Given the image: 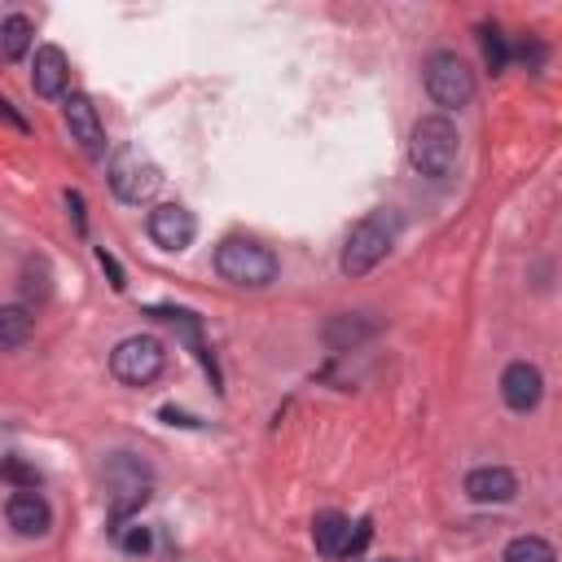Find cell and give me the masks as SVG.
Segmentation results:
<instances>
[{
	"label": "cell",
	"instance_id": "83f0119b",
	"mask_svg": "<svg viewBox=\"0 0 562 562\" xmlns=\"http://www.w3.org/2000/svg\"><path fill=\"white\" fill-rule=\"evenodd\" d=\"M162 422H171V426H198L193 417H184V413H176V408H162Z\"/></svg>",
	"mask_w": 562,
	"mask_h": 562
},
{
	"label": "cell",
	"instance_id": "4316f807",
	"mask_svg": "<svg viewBox=\"0 0 562 562\" xmlns=\"http://www.w3.org/2000/svg\"><path fill=\"white\" fill-rule=\"evenodd\" d=\"M518 57L531 61V66H540V61H544V44H540V40H527V44H518Z\"/></svg>",
	"mask_w": 562,
	"mask_h": 562
},
{
	"label": "cell",
	"instance_id": "44dd1931",
	"mask_svg": "<svg viewBox=\"0 0 562 562\" xmlns=\"http://www.w3.org/2000/svg\"><path fill=\"white\" fill-rule=\"evenodd\" d=\"M114 540H119V549L132 553V558H140V553L154 549V531H149L145 522H123V527H114Z\"/></svg>",
	"mask_w": 562,
	"mask_h": 562
},
{
	"label": "cell",
	"instance_id": "7a4b0ae2",
	"mask_svg": "<svg viewBox=\"0 0 562 562\" xmlns=\"http://www.w3.org/2000/svg\"><path fill=\"white\" fill-rule=\"evenodd\" d=\"M395 237H400V211L378 206V211L360 215V220L351 224V233H347V246H342L338 268H342L347 277H364L369 268H378V263L391 255Z\"/></svg>",
	"mask_w": 562,
	"mask_h": 562
},
{
	"label": "cell",
	"instance_id": "52a82bcc",
	"mask_svg": "<svg viewBox=\"0 0 562 562\" xmlns=\"http://www.w3.org/2000/svg\"><path fill=\"white\" fill-rule=\"evenodd\" d=\"M105 483L114 487V505H110V518H114V522H123V518H127L136 505H145V496H149V470H145L136 457H127V452L110 457Z\"/></svg>",
	"mask_w": 562,
	"mask_h": 562
},
{
	"label": "cell",
	"instance_id": "ba28073f",
	"mask_svg": "<svg viewBox=\"0 0 562 562\" xmlns=\"http://www.w3.org/2000/svg\"><path fill=\"white\" fill-rule=\"evenodd\" d=\"M61 114H66L70 140H79V149L88 158H105V127H101V114H97L92 97L88 92H66L61 97Z\"/></svg>",
	"mask_w": 562,
	"mask_h": 562
},
{
	"label": "cell",
	"instance_id": "d4e9b609",
	"mask_svg": "<svg viewBox=\"0 0 562 562\" xmlns=\"http://www.w3.org/2000/svg\"><path fill=\"white\" fill-rule=\"evenodd\" d=\"M369 536H373V527H369V518H360V522H351V540H347V558H356L364 544H369Z\"/></svg>",
	"mask_w": 562,
	"mask_h": 562
},
{
	"label": "cell",
	"instance_id": "7c38bea8",
	"mask_svg": "<svg viewBox=\"0 0 562 562\" xmlns=\"http://www.w3.org/2000/svg\"><path fill=\"white\" fill-rule=\"evenodd\" d=\"M465 496L474 505H509L518 496V479L505 465H479L465 474Z\"/></svg>",
	"mask_w": 562,
	"mask_h": 562
},
{
	"label": "cell",
	"instance_id": "e0dca14e",
	"mask_svg": "<svg viewBox=\"0 0 562 562\" xmlns=\"http://www.w3.org/2000/svg\"><path fill=\"white\" fill-rule=\"evenodd\" d=\"M373 329H378L373 321L342 312V316H334V321L325 325V342H329V351H351V347H356V342H364Z\"/></svg>",
	"mask_w": 562,
	"mask_h": 562
},
{
	"label": "cell",
	"instance_id": "4fadbf2b",
	"mask_svg": "<svg viewBox=\"0 0 562 562\" xmlns=\"http://www.w3.org/2000/svg\"><path fill=\"white\" fill-rule=\"evenodd\" d=\"M4 518H9V527H13L18 536H44V531L53 527V509H48V501H44L35 487L13 492L9 505H4Z\"/></svg>",
	"mask_w": 562,
	"mask_h": 562
},
{
	"label": "cell",
	"instance_id": "9a60e30c",
	"mask_svg": "<svg viewBox=\"0 0 562 562\" xmlns=\"http://www.w3.org/2000/svg\"><path fill=\"white\" fill-rule=\"evenodd\" d=\"M312 540H316V553H325V558H347L351 518H347V514H338V509L316 514V522H312Z\"/></svg>",
	"mask_w": 562,
	"mask_h": 562
},
{
	"label": "cell",
	"instance_id": "484cf974",
	"mask_svg": "<svg viewBox=\"0 0 562 562\" xmlns=\"http://www.w3.org/2000/svg\"><path fill=\"white\" fill-rule=\"evenodd\" d=\"M0 119H4L13 132H26V127H31V123H26V119L13 110V101H9V97H0Z\"/></svg>",
	"mask_w": 562,
	"mask_h": 562
},
{
	"label": "cell",
	"instance_id": "8fae6325",
	"mask_svg": "<svg viewBox=\"0 0 562 562\" xmlns=\"http://www.w3.org/2000/svg\"><path fill=\"white\" fill-rule=\"evenodd\" d=\"M66 79H70L66 53L57 44H40L35 48V61H31V88H35V97H44V101L66 97Z\"/></svg>",
	"mask_w": 562,
	"mask_h": 562
},
{
	"label": "cell",
	"instance_id": "7402d4cb",
	"mask_svg": "<svg viewBox=\"0 0 562 562\" xmlns=\"http://www.w3.org/2000/svg\"><path fill=\"white\" fill-rule=\"evenodd\" d=\"M0 479L13 483L18 492H22V487H40V470H35L31 461H22V457H4V461H0Z\"/></svg>",
	"mask_w": 562,
	"mask_h": 562
},
{
	"label": "cell",
	"instance_id": "9c48e42d",
	"mask_svg": "<svg viewBox=\"0 0 562 562\" xmlns=\"http://www.w3.org/2000/svg\"><path fill=\"white\" fill-rule=\"evenodd\" d=\"M145 228H149L154 246H162V250H189L193 237H198V220H193V211H184L180 202L154 206L149 220H145Z\"/></svg>",
	"mask_w": 562,
	"mask_h": 562
},
{
	"label": "cell",
	"instance_id": "6da1fadb",
	"mask_svg": "<svg viewBox=\"0 0 562 562\" xmlns=\"http://www.w3.org/2000/svg\"><path fill=\"white\" fill-rule=\"evenodd\" d=\"M457 154H461V132H457V123L448 114H426V119L413 123V132H408V162H413L417 176H426V180L452 176Z\"/></svg>",
	"mask_w": 562,
	"mask_h": 562
},
{
	"label": "cell",
	"instance_id": "5b68a950",
	"mask_svg": "<svg viewBox=\"0 0 562 562\" xmlns=\"http://www.w3.org/2000/svg\"><path fill=\"white\" fill-rule=\"evenodd\" d=\"M422 83H426V97H430L439 110H461V105L474 101V75H470V66H465L457 53H448V48H439V53L426 57Z\"/></svg>",
	"mask_w": 562,
	"mask_h": 562
},
{
	"label": "cell",
	"instance_id": "603a6c76",
	"mask_svg": "<svg viewBox=\"0 0 562 562\" xmlns=\"http://www.w3.org/2000/svg\"><path fill=\"white\" fill-rule=\"evenodd\" d=\"M97 263L105 268V277H110V285H114V290L123 294V290H127V277H123V268H119V259H114V255H110L105 246H97Z\"/></svg>",
	"mask_w": 562,
	"mask_h": 562
},
{
	"label": "cell",
	"instance_id": "30bf717a",
	"mask_svg": "<svg viewBox=\"0 0 562 562\" xmlns=\"http://www.w3.org/2000/svg\"><path fill=\"white\" fill-rule=\"evenodd\" d=\"M540 395H544V373H540L531 360L505 364V373H501V400H505V408L531 413V408L540 404Z\"/></svg>",
	"mask_w": 562,
	"mask_h": 562
},
{
	"label": "cell",
	"instance_id": "2e32d148",
	"mask_svg": "<svg viewBox=\"0 0 562 562\" xmlns=\"http://www.w3.org/2000/svg\"><path fill=\"white\" fill-rule=\"evenodd\" d=\"M31 40H35V22L26 13H9L0 22V57L4 61H22L31 53Z\"/></svg>",
	"mask_w": 562,
	"mask_h": 562
},
{
	"label": "cell",
	"instance_id": "d6986e66",
	"mask_svg": "<svg viewBox=\"0 0 562 562\" xmlns=\"http://www.w3.org/2000/svg\"><path fill=\"white\" fill-rule=\"evenodd\" d=\"M35 329V316L26 307H13V303H0V347H18L26 342Z\"/></svg>",
	"mask_w": 562,
	"mask_h": 562
},
{
	"label": "cell",
	"instance_id": "3957f363",
	"mask_svg": "<svg viewBox=\"0 0 562 562\" xmlns=\"http://www.w3.org/2000/svg\"><path fill=\"white\" fill-rule=\"evenodd\" d=\"M105 180H110V189H114L119 202L140 206V202H149V198L158 193L162 167L154 162L149 149H140V145H119L114 158H110V167H105Z\"/></svg>",
	"mask_w": 562,
	"mask_h": 562
},
{
	"label": "cell",
	"instance_id": "ac0fdd59",
	"mask_svg": "<svg viewBox=\"0 0 562 562\" xmlns=\"http://www.w3.org/2000/svg\"><path fill=\"white\" fill-rule=\"evenodd\" d=\"M501 562H558L553 544L544 536H514L501 553Z\"/></svg>",
	"mask_w": 562,
	"mask_h": 562
},
{
	"label": "cell",
	"instance_id": "5bb4252c",
	"mask_svg": "<svg viewBox=\"0 0 562 562\" xmlns=\"http://www.w3.org/2000/svg\"><path fill=\"white\" fill-rule=\"evenodd\" d=\"M149 316H158V321L176 325V329L184 334L189 351L202 360V369H206V373H211V382L220 386V369H215V360H211V351H206V342H202V321H198V312H189V307H149Z\"/></svg>",
	"mask_w": 562,
	"mask_h": 562
},
{
	"label": "cell",
	"instance_id": "ffe728a7",
	"mask_svg": "<svg viewBox=\"0 0 562 562\" xmlns=\"http://www.w3.org/2000/svg\"><path fill=\"white\" fill-rule=\"evenodd\" d=\"M479 48H483V61L492 75H501L509 66V44H505V31L496 22H479Z\"/></svg>",
	"mask_w": 562,
	"mask_h": 562
},
{
	"label": "cell",
	"instance_id": "277c9868",
	"mask_svg": "<svg viewBox=\"0 0 562 562\" xmlns=\"http://www.w3.org/2000/svg\"><path fill=\"white\" fill-rule=\"evenodd\" d=\"M215 272L241 290H263L277 281V255L250 237H228L215 250Z\"/></svg>",
	"mask_w": 562,
	"mask_h": 562
},
{
	"label": "cell",
	"instance_id": "8992f818",
	"mask_svg": "<svg viewBox=\"0 0 562 562\" xmlns=\"http://www.w3.org/2000/svg\"><path fill=\"white\" fill-rule=\"evenodd\" d=\"M167 364V351L158 338L149 334H132L123 338L114 351H110V373L123 382V386H149Z\"/></svg>",
	"mask_w": 562,
	"mask_h": 562
},
{
	"label": "cell",
	"instance_id": "cb8c5ba5",
	"mask_svg": "<svg viewBox=\"0 0 562 562\" xmlns=\"http://www.w3.org/2000/svg\"><path fill=\"white\" fill-rule=\"evenodd\" d=\"M66 211L75 220V233H88V215H83V193L79 189H66Z\"/></svg>",
	"mask_w": 562,
	"mask_h": 562
}]
</instances>
